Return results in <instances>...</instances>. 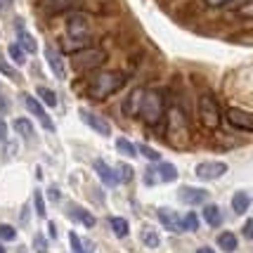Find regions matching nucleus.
<instances>
[{"mask_svg": "<svg viewBox=\"0 0 253 253\" xmlns=\"http://www.w3.org/2000/svg\"><path fill=\"white\" fill-rule=\"evenodd\" d=\"M69 244H71L74 253H88V251H85V246H83V242H81V237H78L76 232H69Z\"/></svg>", "mask_w": 253, "mask_h": 253, "instance_id": "7c9ffc66", "label": "nucleus"}, {"mask_svg": "<svg viewBox=\"0 0 253 253\" xmlns=\"http://www.w3.org/2000/svg\"><path fill=\"white\" fill-rule=\"evenodd\" d=\"M182 230H189V232L199 230V215L197 213H187V215H182Z\"/></svg>", "mask_w": 253, "mask_h": 253, "instance_id": "c85d7f7f", "label": "nucleus"}, {"mask_svg": "<svg viewBox=\"0 0 253 253\" xmlns=\"http://www.w3.org/2000/svg\"><path fill=\"white\" fill-rule=\"evenodd\" d=\"M209 7H225V5H230L232 0H204Z\"/></svg>", "mask_w": 253, "mask_h": 253, "instance_id": "e433bc0d", "label": "nucleus"}, {"mask_svg": "<svg viewBox=\"0 0 253 253\" xmlns=\"http://www.w3.org/2000/svg\"><path fill=\"white\" fill-rule=\"evenodd\" d=\"M92 168H95V173L99 175V180L107 185V187H116L119 185V175H116V170L111 168V166H107L102 159H95L92 161Z\"/></svg>", "mask_w": 253, "mask_h": 253, "instance_id": "f8f14e48", "label": "nucleus"}, {"mask_svg": "<svg viewBox=\"0 0 253 253\" xmlns=\"http://www.w3.org/2000/svg\"><path fill=\"white\" fill-rule=\"evenodd\" d=\"M116 175H119V182H130V180H132V168L128 164H121V166H119V173H116Z\"/></svg>", "mask_w": 253, "mask_h": 253, "instance_id": "2f4dec72", "label": "nucleus"}, {"mask_svg": "<svg viewBox=\"0 0 253 253\" xmlns=\"http://www.w3.org/2000/svg\"><path fill=\"white\" fill-rule=\"evenodd\" d=\"M22 99H24V104H26V109L31 111V114L36 116V119H38V121L43 123V128H45V130H50V132L55 130V123H52V119H50V116L45 114L43 104H41L38 99L33 97V95H22Z\"/></svg>", "mask_w": 253, "mask_h": 253, "instance_id": "6e6552de", "label": "nucleus"}, {"mask_svg": "<svg viewBox=\"0 0 253 253\" xmlns=\"http://www.w3.org/2000/svg\"><path fill=\"white\" fill-rule=\"evenodd\" d=\"M244 237H246V239H253V218H249V220L244 222Z\"/></svg>", "mask_w": 253, "mask_h": 253, "instance_id": "c9c22d12", "label": "nucleus"}, {"mask_svg": "<svg viewBox=\"0 0 253 253\" xmlns=\"http://www.w3.org/2000/svg\"><path fill=\"white\" fill-rule=\"evenodd\" d=\"M164 111H166L164 90H159V88L147 90V92H144V102H142V111H140V116L147 121V126H156V123H161Z\"/></svg>", "mask_w": 253, "mask_h": 253, "instance_id": "f03ea898", "label": "nucleus"}, {"mask_svg": "<svg viewBox=\"0 0 253 253\" xmlns=\"http://www.w3.org/2000/svg\"><path fill=\"white\" fill-rule=\"evenodd\" d=\"M251 206V197L246 194V192H237L234 197H232V211L237 213V215H244L246 211Z\"/></svg>", "mask_w": 253, "mask_h": 253, "instance_id": "6ab92c4d", "label": "nucleus"}, {"mask_svg": "<svg viewBox=\"0 0 253 253\" xmlns=\"http://www.w3.org/2000/svg\"><path fill=\"white\" fill-rule=\"evenodd\" d=\"M7 140V123L0 119V142H5Z\"/></svg>", "mask_w": 253, "mask_h": 253, "instance_id": "58836bf2", "label": "nucleus"}, {"mask_svg": "<svg viewBox=\"0 0 253 253\" xmlns=\"http://www.w3.org/2000/svg\"><path fill=\"white\" fill-rule=\"evenodd\" d=\"M197 253H215V251H213V249H211V246H201V249H199Z\"/></svg>", "mask_w": 253, "mask_h": 253, "instance_id": "c03bdc74", "label": "nucleus"}, {"mask_svg": "<svg viewBox=\"0 0 253 253\" xmlns=\"http://www.w3.org/2000/svg\"><path fill=\"white\" fill-rule=\"evenodd\" d=\"M107 62V52L102 47H85L76 55H71V64L74 69H95Z\"/></svg>", "mask_w": 253, "mask_h": 253, "instance_id": "20e7f679", "label": "nucleus"}, {"mask_svg": "<svg viewBox=\"0 0 253 253\" xmlns=\"http://www.w3.org/2000/svg\"><path fill=\"white\" fill-rule=\"evenodd\" d=\"M0 71H2L5 76H10V78H19V76H17V74H14V71L10 69V66H7L5 62H2V59H0Z\"/></svg>", "mask_w": 253, "mask_h": 253, "instance_id": "4c0bfd02", "label": "nucleus"}, {"mask_svg": "<svg viewBox=\"0 0 253 253\" xmlns=\"http://www.w3.org/2000/svg\"><path fill=\"white\" fill-rule=\"evenodd\" d=\"M204 220L209 222L211 227H218V225L222 222L220 209H218L215 204H206V206H204Z\"/></svg>", "mask_w": 253, "mask_h": 253, "instance_id": "412c9836", "label": "nucleus"}, {"mask_svg": "<svg viewBox=\"0 0 253 253\" xmlns=\"http://www.w3.org/2000/svg\"><path fill=\"white\" fill-rule=\"evenodd\" d=\"M59 47H62L64 52L76 55L81 50L90 47V38H71V36H64V38H59Z\"/></svg>", "mask_w": 253, "mask_h": 253, "instance_id": "dca6fc26", "label": "nucleus"}, {"mask_svg": "<svg viewBox=\"0 0 253 253\" xmlns=\"http://www.w3.org/2000/svg\"><path fill=\"white\" fill-rule=\"evenodd\" d=\"M197 111H199V121L206 130H215L220 126V107L215 97L211 92H201L197 99Z\"/></svg>", "mask_w": 253, "mask_h": 253, "instance_id": "7ed1b4c3", "label": "nucleus"}, {"mask_svg": "<svg viewBox=\"0 0 253 253\" xmlns=\"http://www.w3.org/2000/svg\"><path fill=\"white\" fill-rule=\"evenodd\" d=\"M116 149H119L123 156H130V159L137 156V147H135L128 137H119V140H116Z\"/></svg>", "mask_w": 253, "mask_h": 253, "instance_id": "b1692460", "label": "nucleus"}, {"mask_svg": "<svg viewBox=\"0 0 253 253\" xmlns=\"http://www.w3.org/2000/svg\"><path fill=\"white\" fill-rule=\"evenodd\" d=\"M242 14H244V17H251V19H253V0L249 2V5H244V7H242Z\"/></svg>", "mask_w": 253, "mask_h": 253, "instance_id": "a19ab883", "label": "nucleus"}, {"mask_svg": "<svg viewBox=\"0 0 253 253\" xmlns=\"http://www.w3.org/2000/svg\"><path fill=\"white\" fill-rule=\"evenodd\" d=\"M7 55H10V59L14 62V64H19V66L26 62V52H24V50L17 43H12L10 47H7Z\"/></svg>", "mask_w": 253, "mask_h": 253, "instance_id": "bb28decb", "label": "nucleus"}, {"mask_svg": "<svg viewBox=\"0 0 253 253\" xmlns=\"http://www.w3.org/2000/svg\"><path fill=\"white\" fill-rule=\"evenodd\" d=\"M0 253H5V249H2V246H0Z\"/></svg>", "mask_w": 253, "mask_h": 253, "instance_id": "a18cd8bd", "label": "nucleus"}, {"mask_svg": "<svg viewBox=\"0 0 253 253\" xmlns=\"http://www.w3.org/2000/svg\"><path fill=\"white\" fill-rule=\"evenodd\" d=\"M225 173H227V164H222V161H201L197 166L199 180H218Z\"/></svg>", "mask_w": 253, "mask_h": 253, "instance_id": "0eeeda50", "label": "nucleus"}, {"mask_svg": "<svg viewBox=\"0 0 253 253\" xmlns=\"http://www.w3.org/2000/svg\"><path fill=\"white\" fill-rule=\"evenodd\" d=\"M14 130L19 132L22 137H26V140H33V123L29 119H17L14 121Z\"/></svg>", "mask_w": 253, "mask_h": 253, "instance_id": "5701e85b", "label": "nucleus"}, {"mask_svg": "<svg viewBox=\"0 0 253 253\" xmlns=\"http://www.w3.org/2000/svg\"><path fill=\"white\" fill-rule=\"evenodd\" d=\"M50 197H52V199H59V189H57V187H50Z\"/></svg>", "mask_w": 253, "mask_h": 253, "instance_id": "37998d69", "label": "nucleus"}, {"mask_svg": "<svg viewBox=\"0 0 253 253\" xmlns=\"http://www.w3.org/2000/svg\"><path fill=\"white\" fill-rule=\"evenodd\" d=\"M177 199L194 206V204H204V201L209 199V192H206V189H199V187H180Z\"/></svg>", "mask_w": 253, "mask_h": 253, "instance_id": "4468645a", "label": "nucleus"}, {"mask_svg": "<svg viewBox=\"0 0 253 253\" xmlns=\"http://www.w3.org/2000/svg\"><path fill=\"white\" fill-rule=\"evenodd\" d=\"M66 29L71 38H90V19L83 12H74L66 19Z\"/></svg>", "mask_w": 253, "mask_h": 253, "instance_id": "39448f33", "label": "nucleus"}, {"mask_svg": "<svg viewBox=\"0 0 253 253\" xmlns=\"http://www.w3.org/2000/svg\"><path fill=\"white\" fill-rule=\"evenodd\" d=\"M159 220L168 232H180L182 230V218L177 215L173 209H159Z\"/></svg>", "mask_w": 253, "mask_h": 253, "instance_id": "2eb2a0df", "label": "nucleus"}, {"mask_svg": "<svg viewBox=\"0 0 253 253\" xmlns=\"http://www.w3.org/2000/svg\"><path fill=\"white\" fill-rule=\"evenodd\" d=\"M144 92H147L144 88H135L130 95L126 97V102H123V114H126V116H130V119H137V116H140L142 102H144Z\"/></svg>", "mask_w": 253, "mask_h": 253, "instance_id": "9d476101", "label": "nucleus"}, {"mask_svg": "<svg viewBox=\"0 0 253 253\" xmlns=\"http://www.w3.org/2000/svg\"><path fill=\"white\" fill-rule=\"evenodd\" d=\"M109 225H111V230H114L116 237H126V234H128V220H126V218L114 215V218H109Z\"/></svg>", "mask_w": 253, "mask_h": 253, "instance_id": "393cba45", "label": "nucleus"}, {"mask_svg": "<svg viewBox=\"0 0 253 253\" xmlns=\"http://www.w3.org/2000/svg\"><path fill=\"white\" fill-rule=\"evenodd\" d=\"M83 0H41V10L47 14H62L66 10H81Z\"/></svg>", "mask_w": 253, "mask_h": 253, "instance_id": "1a4fd4ad", "label": "nucleus"}, {"mask_svg": "<svg viewBox=\"0 0 253 253\" xmlns=\"http://www.w3.org/2000/svg\"><path fill=\"white\" fill-rule=\"evenodd\" d=\"M36 95L43 99L47 107H57V95H55V92H52L50 88H45V85H38V88H36Z\"/></svg>", "mask_w": 253, "mask_h": 253, "instance_id": "a878e982", "label": "nucleus"}, {"mask_svg": "<svg viewBox=\"0 0 253 253\" xmlns=\"http://www.w3.org/2000/svg\"><path fill=\"white\" fill-rule=\"evenodd\" d=\"M45 59H47L50 71L55 74V78L64 81V78H66V69H64V62H62V57H59V52H57L55 47H45Z\"/></svg>", "mask_w": 253, "mask_h": 253, "instance_id": "ddd939ff", "label": "nucleus"}, {"mask_svg": "<svg viewBox=\"0 0 253 253\" xmlns=\"http://www.w3.org/2000/svg\"><path fill=\"white\" fill-rule=\"evenodd\" d=\"M17 237V230L14 227H10V225H0V239L2 242H12Z\"/></svg>", "mask_w": 253, "mask_h": 253, "instance_id": "473e14b6", "label": "nucleus"}, {"mask_svg": "<svg viewBox=\"0 0 253 253\" xmlns=\"http://www.w3.org/2000/svg\"><path fill=\"white\" fill-rule=\"evenodd\" d=\"M237 237H234V232H222V234H218V246H220L222 251H237Z\"/></svg>", "mask_w": 253, "mask_h": 253, "instance_id": "4be33fe9", "label": "nucleus"}, {"mask_svg": "<svg viewBox=\"0 0 253 253\" xmlns=\"http://www.w3.org/2000/svg\"><path fill=\"white\" fill-rule=\"evenodd\" d=\"M17 45L22 47L24 52H36V50H38V43H36V38H33L31 33L24 29L22 24L17 26Z\"/></svg>", "mask_w": 253, "mask_h": 253, "instance_id": "f3484780", "label": "nucleus"}, {"mask_svg": "<svg viewBox=\"0 0 253 253\" xmlns=\"http://www.w3.org/2000/svg\"><path fill=\"white\" fill-rule=\"evenodd\" d=\"M33 204H36V211H38V215L45 218V201H43V194L36 189V194H33Z\"/></svg>", "mask_w": 253, "mask_h": 253, "instance_id": "72a5a7b5", "label": "nucleus"}, {"mask_svg": "<svg viewBox=\"0 0 253 253\" xmlns=\"http://www.w3.org/2000/svg\"><path fill=\"white\" fill-rule=\"evenodd\" d=\"M78 114H81V119L85 121V126H88V128H92L95 132L104 135V137H107V135H111V126L104 121L102 116H97V114H92V111H88V109H81Z\"/></svg>", "mask_w": 253, "mask_h": 253, "instance_id": "9b49d317", "label": "nucleus"}, {"mask_svg": "<svg viewBox=\"0 0 253 253\" xmlns=\"http://www.w3.org/2000/svg\"><path fill=\"white\" fill-rule=\"evenodd\" d=\"M7 111V99L2 97V92H0V114H5Z\"/></svg>", "mask_w": 253, "mask_h": 253, "instance_id": "79ce46f5", "label": "nucleus"}, {"mask_svg": "<svg viewBox=\"0 0 253 253\" xmlns=\"http://www.w3.org/2000/svg\"><path fill=\"white\" fill-rule=\"evenodd\" d=\"M126 81L128 76L123 74V71H104V74H99L95 78V83H92V88H90V97L95 99V102H104V99H109L114 92H119V90L126 85Z\"/></svg>", "mask_w": 253, "mask_h": 253, "instance_id": "f257e3e1", "label": "nucleus"}, {"mask_svg": "<svg viewBox=\"0 0 253 253\" xmlns=\"http://www.w3.org/2000/svg\"><path fill=\"white\" fill-rule=\"evenodd\" d=\"M159 180H164V182H173L177 180V168L173 164H168V161H159V166L154 168Z\"/></svg>", "mask_w": 253, "mask_h": 253, "instance_id": "a211bd4d", "label": "nucleus"}, {"mask_svg": "<svg viewBox=\"0 0 253 253\" xmlns=\"http://www.w3.org/2000/svg\"><path fill=\"white\" fill-rule=\"evenodd\" d=\"M14 7V0H0V12H7Z\"/></svg>", "mask_w": 253, "mask_h": 253, "instance_id": "ea45409f", "label": "nucleus"}, {"mask_svg": "<svg viewBox=\"0 0 253 253\" xmlns=\"http://www.w3.org/2000/svg\"><path fill=\"white\" fill-rule=\"evenodd\" d=\"M69 215H74L81 225H85V227H92L95 225V215L90 213V211H85V209H81V206H71L69 209Z\"/></svg>", "mask_w": 253, "mask_h": 253, "instance_id": "aec40b11", "label": "nucleus"}, {"mask_svg": "<svg viewBox=\"0 0 253 253\" xmlns=\"http://www.w3.org/2000/svg\"><path fill=\"white\" fill-rule=\"evenodd\" d=\"M137 154L147 156V159H152V161H161V154H159L156 149H152L149 144H140V147H137Z\"/></svg>", "mask_w": 253, "mask_h": 253, "instance_id": "c756f323", "label": "nucleus"}, {"mask_svg": "<svg viewBox=\"0 0 253 253\" xmlns=\"http://www.w3.org/2000/svg\"><path fill=\"white\" fill-rule=\"evenodd\" d=\"M225 116H227V123H230L232 128H239V130L253 132V114H251V111H244V109H237V107H230Z\"/></svg>", "mask_w": 253, "mask_h": 253, "instance_id": "423d86ee", "label": "nucleus"}, {"mask_svg": "<svg viewBox=\"0 0 253 253\" xmlns=\"http://www.w3.org/2000/svg\"><path fill=\"white\" fill-rule=\"evenodd\" d=\"M142 244H144V246H149V249H156V246L161 244V239H159V234H156L154 230L144 227V230H142Z\"/></svg>", "mask_w": 253, "mask_h": 253, "instance_id": "cd10ccee", "label": "nucleus"}, {"mask_svg": "<svg viewBox=\"0 0 253 253\" xmlns=\"http://www.w3.org/2000/svg\"><path fill=\"white\" fill-rule=\"evenodd\" d=\"M156 170L154 168H147V173H144V182H147V185H156V182H159V180H156Z\"/></svg>", "mask_w": 253, "mask_h": 253, "instance_id": "f704fd0d", "label": "nucleus"}]
</instances>
